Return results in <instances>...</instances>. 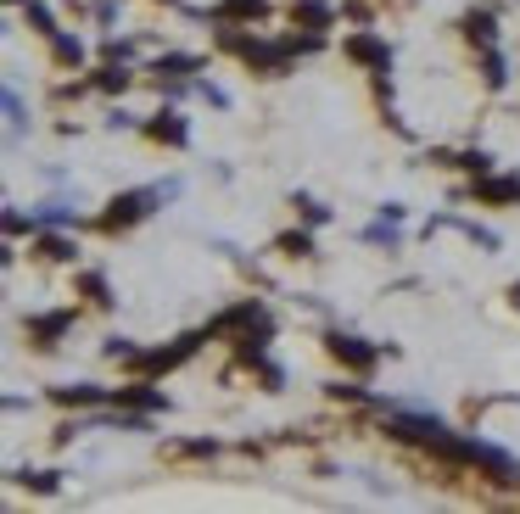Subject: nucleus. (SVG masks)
I'll use <instances>...</instances> for the list:
<instances>
[{"mask_svg":"<svg viewBox=\"0 0 520 514\" xmlns=\"http://www.w3.org/2000/svg\"><path fill=\"white\" fill-rule=\"evenodd\" d=\"M123 85H129V73H123V68H107V73H101V90H123Z\"/></svg>","mask_w":520,"mask_h":514,"instance_id":"9b49d317","label":"nucleus"},{"mask_svg":"<svg viewBox=\"0 0 520 514\" xmlns=\"http://www.w3.org/2000/svg\"><path fill=\"white\" fill-rule=\"evenodd\" d=\"M152 135H157V140H169V146H185V123H179L174 112H162V118H152Z\"/></svg>","mask_w":520,"mask_h":514,"instance_id":"423d86ee","label":"nucleus"},{"mask_svg":"<svg viewBox=\"0 0 520 514\" xmlns=\"http://www.w3.org/2000/svg\"><path fill=\"white\" fill-rule=\"evenodd\" d=\"M62 403H95L101 392H95V386H73V392H56Z\"/></svg>","mask_w":520,"mask_h":514,"instance_id":"9d476101","label":"nucleus"},{"mask_svg":"<svg viewBox=\"0 0 520 514\" xmlns=\"http://www.w3.org/2000/svg\"><path fill=\"white\" fill-rule=\"evenodd\" d=\"M465 29H470V39H482V45H487V39H492V17L475 12V17H465Z\"/></svg>","mask_w":520,"mask_h":514,"instance_id":"1a4fd4ad","label":"nucleus"},{"mask_svg":"<svg viewBox=\"0 0 520 514\" xmlns=\"http://www.w3.org/2000/svg\"><path fill=\"white\" fill-rule=\"evenodd\" d=\"M297 17H302V23H325V17H330V6H325V0H297Z\"/></svg>","mask_w":520,"mask_h":514,"instance_id":"6e6552de","label":"nucleus"},{"mask_svg":"<svg viewBox=\"0 0 520 514\" xmlns=\"http://www.w3.org/2000/svg\"><path fill=\"white\" fill-rule=\"evenodd\" d=\"M78 51H85V45H78V39H56V56H68V61H78Z\"/></svg>","mask_w":520,"mask_h":514,"instance_id":"ddd939ff","label":"nucleus"},{"mask_svg":"<svg viewBox=\"0 0 520 514\" xmlns=\"http://www.w3.org/2000/svg\"><path fill=\"white\" fill-rule=\"evenodd\" d=\"M347 56H352V61H376V68H386V61H392V51L381 45L376 34H359V39H347Z\"/></svg>","mask_w":520,"mask_h":514,"instance_id":"7ed1b4c3","label":"nucleus"},{"mask_svg":"<svg viewBox=\"0 0 520 514\" xmlns=\"http://www.w3.org/2000/svg\"><path fill=\"white\" fill-rule=\"evenodd\" d=\"M152 201H162V191H129V196L112 201V213L101 218V224H107V230H123V224H135V218L152 213Z\"/></svg>","mask_w":520,"mask_h":514,"instance_id":"f257e3e1","label":"nucleus"},{"mask_svg":"<svg viewBox=\"0 0 520 514\" xmlns=\"http://www.w3.org/2000/svg\"><path fill=\"white\" fill-rule=\"evenodd\" d=\"M73 324V314H39V319H29V330L39 336V341H51V336H62Z\"/></svg>","mask_w":520,"mask_h":514,"instance_id":"39448f33","label":"nucleus"},{"mask_svg":"<svg viewBox=\"0 0 520 514\" xmlns=\"http://www.w3.org/2000/svg\"><path fill=\"white\" fill-rule=\"evenodd\" d=\"M263 12H268V0H224L213 17H263Z\"/></svg>","mask_w":520,"mask_h":514,"instance_id":"0eeeda50","label":"nucleus"},{"mask_svg":"<svg viewBox=\"0 0 520 514\" xmlns=\"http://www.w3.org/2000/svg\"><path fill=\"white\" fill-rule=\"evenodd\" d=\"M482 201H520V174L487 179V184H482Z\"/></svg>","mask_w":520,"mask_h":514,"instance_id":"20e7f679","label":"nucleus"},{"mask_svg":"<svg viewBox=\"0 0 520 514\" xmlns=\"http://www.w3.org/2000/svg\"><path fill=\"white\" fill-rule=\"evenodd\" d=\"M85 291H90L95 302H112V297H107V280H101V274H85Z\"/></svg>","mask_w":520,"mask_h":514,"instance_id":"f8f14e48","label":"nucleus"},{"mask_svg":"<svg viewBox=\"0 0 520 514\" xmlns=\"http://www.w3.org/2000/svg\"><path fill=\"white\" fill-rule=\"evenodd\" d=\"M330 353H336L342 363H352V369H369V363H376L381 353H376V347H369V341H359V336H330Z\"/></svg>","mask_w":520,"mask_h":514,"instance_id":"f03ea898","label":"nucleus"},{"mask_svg":"<svg viewBox=\"0 0 520 514\" xmlns=\"http://www.w3.org/2000/svg\"><path fill=\"white\" fill-rule=\"evenodd\" d=\"M515 302H520V285H515Z\"/></svg>","mask_w":520,"mask_h":514,"instance_id":"4468645a","label":"nucleus"}]
</instances>
